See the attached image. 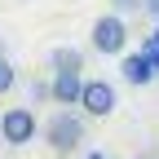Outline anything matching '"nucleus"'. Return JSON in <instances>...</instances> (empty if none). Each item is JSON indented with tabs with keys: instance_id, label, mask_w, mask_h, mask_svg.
<instances>
[{
	"instance_id": "1",
	"label": "nucleus",
	"mask_w": 159,
	"mask_h": 159,
	"mask_svg": "<svg viewBox=\"0 0 159 159\" xmlns=\"http://www.w3.org/2000/svg\"><path fill=\"white\" fill-rule=\"evenodd\" d=\"M44 142H49L57 155L80 150V142H84V111H71V106L53 111V119L44 124Z\"/></svg>"
},
{
	"instance_id": "2",
	"label": "nucleus",
	"mask_w": 159,
	"mask_h": 159,
	"mask_svg": "<svg viewBox=\"0 0 159 159\" xmlns=\"http://www.w3.org/2000/svg\"><path fill=\"white\" fill-rule=\"evenodd\" d=\"M89 35H93V49L106 53V57H119L128 49V22H124V13H102Z\"/></svg>"
},
{
	"instance_id": "3",
	"label": "nucleus",
	"mask_w": 159,
	"mask_h": 159,
	"mask_svg": "<svg viewBox=\"0 0 159 159\" xmlns=\"http://www.w3.org/2000/svg\"><path fill=\"white\" fill-rule=\"evenodd\" d=\"M35 133H40V124H35L31 106H9L5 115H0V137H5L9 146H31Z\"/></svg>"
},
{
	"instance_id": "4",
	"label": "nucleus",
	"mask_w": 159,
	"mask_h": 159,
	"mask_svg": "<svg viewBox=\"0 0 159 159\" xmlns=\"http://www.w3.org/2000/svg\"><path fill=\"white\" fill-rule=\"evenodd\" d=\"M115 89L106 84V80H84V89H80V111H84L89 119H106L115 111Z\"/></svg>"
},
{
	"instance_id": "5",
	"label": "nucleus",
	"mask_w": 159,
	"mask_h": 159,
	"mask_svg": "<svg viewBox=\"0 0 159 159\" xmlns=\"http://www.w3.org/2000/svg\"><path fill=\"white\" fill-rule=\"evenodd\" d=\"M80 89H84L80 71H53V80H49V97L57 106H80Z\"/></svg>"
},
{
	"instance_id": "6",
	"label": "nucleus",
	"mask_w": 159,
	"mask_h": 159,
	"mask_svg": "<svg viewBox=\"0 0 159 159\" xmlns=\"http://www.w3.org/2000/svg\"><path fill=\"white\" fill-rule=\"evenodd\" d=\"M119 75H124L133 89H146V84H150V80H155L159 71H155V62H150L146 53H128L124 62H119Z\"/></svg>"
},
{
	"instance_id": "7",
	"label": "nucleus",
	"mask_w": 159,
	"mask_h": 159,
	"mask_svg": "<svg viewBox=\"0 0 159 159\" xmlns=\"http://www.w3.org/2000/svg\"><path fill=\"white\" fill-rule=\"evenodd\" d=\"M49 66H53V71H84V53L71 49V44H57V49L49 53Z\"/></svg>"
},
{
	"instance_id": "8",
	"label": "nucleus",
	"mask_w": 159,
	"mask_h": 159,
	"mask_svg": "<svg viewBox=\"0 0 159 159\" xmlns=\"http://www.w3.org/2000/svg\"><path fill=\"white\" fill-rule=\"evenodd\" d=\"M13 84H18V71H13V62H9V57L0 53V97H5Z\"/></svg>"
},
{
	"instance_id": "9",
	"label": "nucleus",
	"mask_w": 159,
	"mask_h": 159,
	"mask_svg": "<svg viewBox=\"0 0 159 159\" xmlns=\"http://www.w3.org/2000/svg\"><path fill=\"white\" fill-rule=\"evenodd\" d=\"M142 0H111V13H137Z\"/></svg>"
},
{
	"instance_id": "10",
	"label": "nucleus",
	"mask_w": 159,
	"mask_h": 159,
	"mask_svg": "<svg viewBox=\"0 0 159 159\" xmlns=\"http://www.w3.org/2000/svg\"><path fill=\"white\" fill-rule=\"evenodd\" d=\"M150 62H155V71H159V40H146V49H142Z\"/></svg>"
},
{
	"instance_id": "11",
	"label": "nucleus",
	"mask_w": 159,
	"mask_h": 159,
	"mask_svg": "<svg viewBox=\"0 0 159 159\" xmlns=\"http://www.w3.org/2000/svg\"><path fill=\"white\" fill-rule=\"evenodd\" d=\"M142 9L150 13V22H159V0H142Z\"/></svg>"
},
{
	"instance_id": "12",
	"label": "nucleus",
	"mask_w": 159,
	"mask_h": 159,
	"mask_svg": "<svg viewBox=\"0 0 159 159\" xmlns=\"http://www.w3.org/2000/svg\"><path fill=\"white\" fill-rule=\"evenodd\" d=\"M84 159H106V155H102V150H93V155H84Z\"/></svg>"
},
{
	"instance_id": "13",
	"label": "nucleus",
	"mask_w": 159,
	"mask_h": 159,
	"mask_svg": "<svg viewBox=\"0 0 159 159\" xmlns=\"http://www.w3.org/2000/svg\"><path fill=\"white\" fill-rule=\"evenodd\" d=\"M150 40H159V22H155V31H150Z\"/></svg>"
}]
</instances>
